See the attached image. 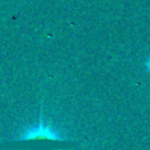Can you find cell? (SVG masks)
Instances as JSON below:
<instances>
[{"instance_id": "6da1fadb", "label": "cell", "mask_w": 150, "mask_h": 150, "mask_svg": "<svg viewBox=\"0 0 150 150\" xmlns=\"http://www.w3.org/2000/svg\"><path fill=\"white\" fill-rule=\"evenodd\" d=\"M76 146L78 142L62 138L42 119L20 137L0 142V148L12 150H70Z\"/></svg>"}]
</instances>
